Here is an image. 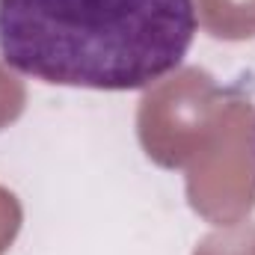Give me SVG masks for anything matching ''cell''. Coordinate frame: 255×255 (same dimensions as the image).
Wrapping results in <instances>:
<instances>
[{"mask_svg":"<svg viewBox=\"0 0 255 255\" xmlns=\"http://www.w3.org/2000/svg\"><path fill=\"white\" fill-rule=\"evenodd\" d=\"M193 0H0V60L51 86L145 89L196 39Z\"/></svg>","mask_w":255,"mask_h":255,"instance_id":"6da1fadb","label":"cell"}]
</instances>
